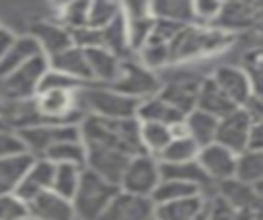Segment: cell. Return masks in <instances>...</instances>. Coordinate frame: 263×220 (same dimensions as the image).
Segmentation results:
<instances>
[{"mask_svg":"<svg viewBox=\"0 0 263 220\" xmlns=\"http://www.w3.org/2000/svg\"><path fill=\"white\" fill-rule=\"evenodd\" d=\"M2 127H8V125H6V121H4V119H0V130H2Z\"/></svg>","mask_w":263,"mask_h":220,"instance_id":"obj_46","label":"cell"},{"mask_svg":"<svg viewBox=\"0 0 263 220\" xmlns=\"http://www.w3.org/2000/svg\"><path fill=\"white\" fill-rule=\"evenodd\" d=\"M255 97H257V101L263 105V82H259V84L255 86Z\"/></svg>","mask_w":263,"mask_h":220,"instance_id":"obj_43","label":"cell"},{"mask_svg":"<svg viewBox=\"0 0 263 220\" xmlns=\"http://www.w3.org/2000/svg\"><path fill=\"white\" fill-rule=\"evenodd\" d=\"M236 210L216 191V187L208 193V220H234Z\"/></svg>","mask_w":263,"mask_h":220,"instance_id":"obj_40","label":"cell"},{"mask_svg":"<svg viewBox=\"0 0 263 220\" xmlns=\"http://www.w3.org/2000/svg\"><path fill=\"white\" fill-rule=\"evenodd\" d=\"M214 27L232 37L261 31V2H222Z\"/></svg>","mask_w":263,"mask_h":220,"instance_id":"obj_8","label":"cell"},{"mask_svg":"<svg viewBox=\"0 0 263 220\" xmlns=\"http://www.w3.org/2000/svg\"><path fill=\"white\" fill-rule=\"evenodd\" d=\"M80 167L74 164H55L53 169V181H51V191H55L58 195L66 197L72 201L78 185H80V177H82Z\"/></svg>","mask_w":263,"mask_h":220,"instance_id":"obj_32","label":"cell"},{"mask_svg":"<svg viewBox=\"0 0 263 220\" xmlns=\"http://www.w3.org/2000/svg\"><path fill=\"white\" fill-rule=\"evenodd\" d=\"M21 154H29V152H27V146L21 140L18 132L12 127H2L0 130V160L21 156Z\"/></svg>","mask_w":263,"mask_h":220,"instance_id":"obj_36","label":"cell"},{"mask_svg":"<svg viewBox=\"0 0 263 220\" xmlns=\"http://www.w3.org/2000/svg\"><path fill=\"white\" fill-rule=\"evenodd\" d=\"M53 169H55V164L49 162L47 158H35L31 162V167L25 171L23 179L18 181L14 195L21 197L25 204H29L33 197L49 191L51 181H53Z\"/></svg>","mask_w":263,"mask_h":220,"instance_id":"obj_15","label":"cell"},{"mask_svg":"<svg viewBox=\"0 0 263 220\" xmlns=\"http://www.w3.org/2000/svg\"><path fill=\"white\" fill-rule=\"evenodd\" d=\"M220 10H222V2H218V0H193L195 25L214 27V23H216Z\"/></svg>","mask_w":263,"mask_h":220,"instance_id":"obj_38","label":"cell"},{"mask_svg":"<svg viewBox=\"0 0 263 220\" xmlns=\"http://www.w3.org/2000/svg\"><path fill=\"white\" fill-rule=\"evenodd\" d=\"M197 162H199V167L203 169V173L210 177V181L214 185H218L222 181H228V179H234L236 152H232L230 148H226V146H222L218 142L199 148Z\"/></svg>","mask_w":263,"mask_h":220,"instance_id":"obj_12","label":"cell"},{"mask_svg":"<svg viewBox=\"0 0 263 220\" xmlns=\"http://www.w3.org/2000/svg\"><path fill=\"white\" fill-rule=\"evenodd\" d=\"M101 47L113 51L121 60L132 58V47H129V35H127V21L123 14H119L109 27L101 31Z\"/></svg>","mask_w":263,"mask_h":220,"instance_id":"obj_26","label":"cell"},{"mask_svg":"<svg viewBox=\"0 0 263 220\" xmlns=\"http://www.w3.org/2000/svg\"><path fill=\"white\" fill-rule=\"evenodd\" d=\"M201 193V189L197 185L185 183V181H177V179H160L158 187L152 193V204L154 206H162V204H171V201H179L191 195Z\"/></svg>","mask_w":263,"mask_h":220,"instance_id":"obj_30","label":"cell"},{"mask_svg":"<svg viewBox=\"0 0 263 220\" xmlns=\"http://www.w3.org/2000/svg\"><path fill=\"white\" fill-rule=\"evenodd\" d=\"M43 158H47L53 164H74V167L86 169V146H84L82 138L60 142L53 148H49Z\"/></svg>","mask_w":263,"mask_h":220,"instance_id":"obj_28","label":"cell"},{"mask_svg":"<svg viewBox=\"0 0 263 220\" xmlns=\"http://www.w3.org/2000/svg\"><path fill=\"white\" fill-rule=\"evenodd\" d=\"M115 90H119L121 95L136 99V101H146L154 95L160 93L162 80L160 74L146 68L136 56L121 60V70L117 80L111 84Z\"/></svg>","mask_w":263,"mask_h":220,"instance_id":"obj_5","label":"cell"},{"mask_svg":"<svg viewBox=\"0 0 263 220\" xmlns=\"http://www.w3.org/2000/svg\"><path fill=\"white\" fill-rule=\"evenodd\" d=\"M117 193H119L117 185L84 169L80 177V185L72 197L76 220H99V216L107 210V206L113 201Z\"/></svg>","mask_w":263,"mask_h":220,"instance_id":"obj_3","label":"cell"},{"mask_svg":"<svg viewBox=\"0 0 263 220\" xmlns=\"http://www.w3.org/2000/svg\"><path fill=\"white\" fill-rule=\"evenodd\" d=\"M88 4L90 2H68V4H62L58 8V23H62L70 31L86 27V23H88Z\"/></svg>","mask_w":263,"mask_h":220,"instance_id":"obj_35","label":"cell"},{"mask_svg":"<svg viewBox=\"0 0 263 220\" xmlns=\"http://www.w3.org/2000/svg\"><path fill=\"white\" fill-rule=\"evenodd\" d=\"M27 210H29V218L33 220H76L72 201L58 195L51 189L33 197L27 204Z\"/></svg>","mask_w":263,"mask_h":220,"instance_id":"obj_16","label":"cell"},{"mask_svg":"<svg viewBox=\"0 0 263 220\" xmlns=\"http://www.w3.org/2000/svg\"><path fill=\"white\" fill-rule=\"evenodd\" d=\"M4 113H6V103L0 99V119H4Z\"/></svg>","mask_w":263,"mask_h":220,"instance_id":"obj_44","label":"cell"},{"mask_svg":"<svg viewBox=\"0 0 263 220\" xmlns=\"http://www.w3.org/2000/svg\"><path fill=\"white\" fill-rule=\"evenodd\" d=\"M261 218H263V210H261Z\"/></svg>","mask_w":263,"mask_h":220,"instance_id":"obj_50","label":"cell"},{"mask_svg":"<svg viewBox=\"0 0 263 220\" xmlns=\"http://www.w3.org/2000/svg\"><path fill=\"white\" fill-rule=\"evenodd\" d=\"M138 121H152V123H164V125H175L179 121L185 119V113H181L179 109H175L168 101H164L160 95H154L146 101H140L138 105V113H136Z\"/></svg>","mask_w":263,"mask_h":220,"instance_id":"obj_22","label":"cell"},{"mask_svg":"<svg viewBox=\"0 0 263 220\" xmlns=\"http://www.w3.org/2000/svg\"><path fill=\"white\" fill-rule=\"evenodd\" d=\"M33 160H35V156H31V154H21V156L0 160V195L14 193L18 181L23 179L25 171L31 167Z\"/></svg>","mask_w":263,"mask_h":220,"instance_id":"obj_27","label":"cell"},{"mask_svg":"<svg viewBox=\"0 0 263 220\" xmlns=\"http://www.w3.org/2000/svg\"><path fill=\"white\" fill-rule=\"evenodd\" d=\"M195 109H201L214 117H224L228 115L230 111L236 109V105L226 97V93L212 80V76H205L201 86H199V93H197V103H195Z\"/></svg>","mask_w":263,"mask_h":220,"instance_id":"obj_21","label":"cell"},{"mask_svg":"<svg viewBox=\"0 0 263 220\" xmlns=\"http://www.w3.org/2000/svg\"><path fill=\"white\" fill-rule=\"evenodd\" d=\"M259 187H261V193H263V183H261V185H259Z\"/></svg>","mask_w":263,"mask_h":220,"instance_id":"obj_47","label":"cell"},{"mask_svg":"<svg viewBox=\"0 0 263 220\" xmlns=\"http://www.w3.org/2000/svg\"><path fill=\"white\" fill-rule=\"evenodd\" d=\"M247 150H259L263 152V119L255 121L249 134V142H247Z\"/></svg>","mask_w":263,"mask_h":220,"instance_id":"obj_41","label":"cell"},{"mask_svg":"<svg viewBox=\"0 0 263 220\" xmlns=\"http://www.w3.org/2000/svg\"><path fill=\"white\" fill-rule=\"evenodd\" d=\"M197 154H199V146L189 136H181L168 142V146L160 152L158 160L160 162H191V160H197Z\"/></svg>","mask_w":263,"mask_h":220,"instance_id":"obj_33","label":"cell"},{"mask_svg":"<svg viewBox=\"0 0 263 220\" xmlns=\"http://www.w3.org/2000/svg\"><path fill=\"white\" fill-rule=\"evenodd\" d=\"M37 56H41V49H39L37 41H35L29 33L16 35L14 43L10 45V49H8V51L4 53V58L0 60V78L6 76V74H10L12 70L21 68L23 64L31 62V60L37 58Z\"/></svg>","mask_w":263,"mask_h":220,"instance_id":"obj_23","label":"cell"},{"mask_svg":"<svg viewBox=\"0 0 263 220\" xmlns=\"http://www.w3.org/2000/svg\"><path fill=\"white\" fill-rule=\"evenodd\" d=\"M162 175H160V160L148 152L136 154L129 158L125 173L121 177L119 189L132 195L140 197H152L154 189L158 187Z\"/></svg>","mask_w":263,"mask_h":220,"instance_id":"obj_6","label":"cell"},{"mask_svg":"<svg viewBox=\"0 0 263 220\" xmlns=\"http://www.w3.org/2000/svg\"><path fill=\"white\" fill-rule=\"evenodd\" d=\"M84 146H86V169L119 187L132 156L109 146H99V144H84Z\"/></svg>","mask_w":263,"mask_h":220,"instance_id":"obj_11","label":"cell"},{"mask_svg":"<svg viewBox=\"0 0 263 220\" xmlns=\"http://www.w3.org/2000/svg\"><path fill=\"white\" fill-rule=\"evenodd\" d=\"M154 204L150 197L132 195L119 189L99 220H150L154 216Z\"/></svg>","mask_w":263,"mask_h":220,"instance_id":"obj_14","label":"cell"},{"mask_svg":"<svg viewBox=\"0 0 263 220\" xmlns=\"http://www.w3.org/2000/svg\"><path fill=\"white\" fill-rule=\"evenodd\" d=\"M25 220H33V218H25Z\"/></svg>","mask_w":263,"mask_h":220,"instance_id":"obj_49","label":"cell"},{"mask_svg":"<svg viewBox=\"0 0 263 220\" xmlns=\"http://www.w3.org/2000/svg\"><path fill=\"white\" fill-rule=\"evenodd\" d=\"M234 179L251 183V185H261L263 183V152H259V150L238 152Z\"/></svg>","mask_w":263,"mask_h":220,"instance_id":"obj_31","label":"cell"},{"mask_svg":"<svg viewBox=\"0 0 263 220\" xmlns=\"http://www.w3.org/2000/svg\"><path fill=\"white\" fill-rule=\"evenodd\" d=\"M261 31H263V2H261Z\"/></svg>","mask_w":263,"mask_h":220,"instance_id":"obj_45","label":"cell"},{"mask_svg":"<svg viewBox=\"0 0 263 220\" xmlns=\"http://www.w3.org/2000/svg\"><path fill=\"white\" fill-rule=\"evenodd\" d=\"M21 140L27 146V152L35 158H43L49 148H53L60 142L68 140H80V125L78 123H39L31 127L16 130Z\"/></svg>","mask_w":263,"mask_h":220,"instance_id":"obj_7","label":"cell"},{"mask_svg":"<svg viewBox=\"0 0 263 220\" xmlns=\"http://www.w3.org/2000/svg\"><path fill=\"white\" fill-rule=\"evenodd\" d=\"M80 134H82L84 144L109 146V148L125 152L127 156H136V154L144 152L142 142H140V121H138V117L105 119V117L86 115L80 123Z\"/></svg>","mask_w":263,"mask_h":220,"instance_id":"obj_1","label":"cell"},{"mask_svg":"<svg viewBox=\"0 0 263 220\" xmlns=\"http://www.w3.org/2000/svg\"><path fill=\"white\" fill-rule=\"evenodd\" d=\"M90 84V82H88ZM84 86V82H78L70 76H64L55 70H47L45 76L41 78V84H39V93L41 90H80Z\"/></svg>","mask_w":263,"mask_h":220,"instance_id":"obj_37","label":"cell"},{"mask_svg":"<svg viewBox=\"0 0 263 220\" xmlns=\"http://www.w3.org/2000/svg\"><path fill=\"white\" fill-rule=\"evenodd\" d=\"M29 218L27 204L14 193L0 195V220H25Z\"/></svg>","mask_w":263,"mask_h":220,"instance_id":"obj_39","label":"cell"},{"mask_svg":"<svg viewBox=\"0 0 263 220\" xmlns=\"http://www.w3.org/2000/svg\"><path fill=\"white\" fill-rule=\"evenodd\" d=\"M78 107L80 111L92 117H105V119H127L136 117L140 101L129 99L107 84H84L78 93Z\"/></svg>","mask_w":263,"mask_h":220,"instance_id":"obj_2","label":"cell"},{"mask_svg":"<svg viewBox=\"0 0 263 220\" xmlns=\"http://www.w3.org/2000/svg\"><path fill=\"white\" fill-rule=\"evenodd\" d=\"M49 70V60L41 53L33 58L31 62L23 64L21 68L12 70L10 74L0 78V99L8 103L16 101H29L39 93L41 78Z\"/></svg>","mask_w":263,"mask_h":220,"instance_id":"obj_4","label":"cell"},{"mask_svg":"<svg viewBox=\"0 0 263 220\" xmlns=\"http://www.w3.org/2000/svg\"><path fill=\"white\" fill-rule=\"evenodd\" d=\"M84 53H86V62H88L92 82L111 86L119 76L121 58L115 56L113 51L105 49V47H90V49H84Z\"/></svg>","mask_w":263,"mask_h":220,"instance_id":"obj_19","label":"cell"},{"mask_svg":"<svg viewBox=\"0 0 263 220\" xmlns=\"http://www.w3.org/2000/svg\"><path fill=\"white\" fill-rule=\"evenodd\" d=\"M152 16L156 21H168L175 25H195L193 0H154L150 2Z\"/></svg>","mask_w":263,"mask_h":220,"instance_id":"obj_24","label":"cell"},{"mask_svg":"<svg viewBox=\"0 0 263 220\" xmlns=\"http://www.w3.org/2000/svg\"><path fill=\"white\" fill-rule=\"evenodd\" d=\"M171 140H173V134H171L168 125L152 123V121H140V142H142L144 152L158 158Z\"/></svg>","mask_w":263,"mask_h":220,"instance_id":"obj_29","label":"cell"},{"mask_svg":"<svg viewBox=\"0 0 263 220\" xmlns=\"http://www.w3.org/2000/svg\"><path fill=\"white\" fill-rule=\"evenodd\" d=\"M255 121H259V119H255L247 107H236L228 115L220 117L218 132H216V142L230 148L236 154L247 150L249 134H251V127H253Z\"/></svg>","mask_w":263,"mask_h":220,"instance_id":"obj_10","label":"cell"},{"mask_svg":"<svg viewBox=\"0 0 263 220\" xmlns=\"http://www.w3.org/2000/svg\"><path fill=\"white\" fill-rule=\"evenodd\" d=\"M210 76L236 107L249 105L255 97V82L238 62H220L210 72Z\"/></svg>","mask_w":263,"mask_h":220,"instance_id":"obj_9","label":"cell"},{"mask_svg":"<svg viewBox=\"0 0 263 220\" xmlns=\"http://www.w3.org/2000/svg\"><path fill=\"white\" fill-rule=\"evenodd\" d=\"M29 35L37 41L41 53L49 60L62 51H66L68 47L74 45V39H72V31L66 29L62 23L58 21H37L31 25V31Z\"/></svg>","mask_w":263,"mask_h":220,"instance_id":"obj_13","label":"cell"},{"mask_svg":"<svg viewBox=\"0 0 263 220\" xmlns=\"http://www.w3.org/2000/svg\"><path fill=\"white\" fill-rule=\"evenodd\" d=\"M218 117L201 111V109H193L191 113L185 115V125H187V134L189 138L199 146H208L216 142V132H218Z\"/></svg>","mask_w":263,"mask_h":220,"instance_id":"obj_25","label":"cell"},{"mask_svg":"<svg viewBox=\"0 0 263 220\" xmlns=\"http://www.w3.org/2000/svg\"><path fill=\"white\" fill-rule=\"evenodd\" d=\"M119 14H121V2H107V0L90 2L88 4V23H86V27L103 31Z\"/></svg>","mask_w":263,"mask_h":220,"instance_id":"obj_34","label":"cell"},{"mask_svg":"<svg viewBox=\"0 0 263 220\" xmlns=\"http://www.w3.org/2000/svg\"><path fill=\"white\" fill-rule=\"evenodd\" d=\"M216 191L234 208V210H261L263 193L259 185H251L238 179H228L216 185Z\"/></svg>","mask_w":263,"mask_h":220,"instance_id":"obj_18","label":"cell"},{"mask_svg":"<svg viewBox=\"0 0 263 220\" xmlns=\"http://www.w3.org/2000/svg\"><path fill=\"white\" fill-rule=\"evenodd\" d=\"M14 39H16V35H14L10 29H6V27L0 25V60H2L4 53L10 49V45L14 43Z\"/></svg>","mask_w":263,"mask_h":220,"instance_id":"obj_42","label":"cell"},{"mask_svg":"<svg viewBox=\"0 0 263 220\" xmlns=\"http://www.w3.org/2000/svg\"><path fill=\"white\" fill-rule=\"evenodd\" d=\"M49 68L64 74V76H70L78 82H84V84L92 82L88 62H86V53H84V49H80L76 45H72L66 51L49 58Z\"/></svg>","mask_w":263,"mask_h":220,"instance_id":"obj_20","label":"cell"},{"mask_svg":"<svg viewBox=\"0 0 263 220\" xmlns=\"http://www.w3.org/2000/svg\"><path fill=\"white\" fill-rule=\"evenodd\" d=\"M208 193L201 191L197 195H191L179 201L156 206L154 218L156 220H208Z\"/></svg>","mask_w":263,"mask_h":220,"instance_id":"obj_17","label":"cell"},{"mask_svg":"<svg viewBox=\"0 0 263 220\" xmlns=\"http://www.w3.org/2000/svg\"><path fill=\"white\" fill-rule=\"evenodd\" d=\"M150 220H156V218H154V216H152V218H150Z\"/></svg>","mask_w":263,"mask_h":220,"instance_id":"obj_48","label":"cell"}]
</instances>
